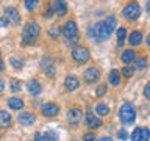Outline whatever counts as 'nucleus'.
Here are the masks:
<instances>
[{"instance_id":"nucleus-11","label":"nucleus","mask_w":150,"mask_h":141,"mask_svg":"<svg viewBox=\"0 0 150 141\" xmlns=\"http://www.w3.org/2000/svg\"><path fill=\"white\" fill-rule=\"evenodd\" d=\"M84 124H86L88 129H98L102 125V119L96 115H92L91 110L86 111V118H84Z\"/></svg>"},{"instance_id":"nucleus-19","label":"nucleus","mask_w":150,"mask_h":141,"mask_svg":"<svg viewBox=\"0 0 150 141\" xmlns=\"http://www.w3.org/2000/svg\"><path fill=\"white\" fill-rule=\"evenodd\" d=\"M134 58H136V52L133 49H127V50L122 52V55H120V60L124 64H130L131 61H134Z\"/></svg>"},{"instance_id":"nucleus-12","label":"nucleus","mask_w":150,"mask_h":141,"mask_svg":"<svg viewBox=\"0 0 150 141\" xmlns=\"http://www.w3.org/2000/svg\"><path fill=\"white\" fill-rule=\"evenodd\" d=\"M17 121H19V124L21 125H31V124H35V121H36V116L33 115L31 111H22L21 115L17 116Z\"/></svg>"},{"instance_id":"nucleus-22","label":"nucleus","mask_w":150,"mask_h":141,"mask_svg":"<svg viewBox=\"0 0 150 141\" xmlns=\"http://www.w3.org/2000/svg\"><path fill=\"white\" fill-rule=\"evenodd\" d=\"M149 66V60L145 58V56H138V58H134V70H144L145 68Z\"/></svg>"},{"instance_id":"nucleus-1","label":"nucleus","mask_w":150,"mask_h":141,"mask_svg":"<svg viewBox=\"0 0 150 141\" xmlns=\"http://www.w3.org/2000/svg\"><path fill=\"white\" fill-rule=\"evenodd\" d=\"M117 25V19L116 16H108L105 21L96 22L94 25H91L88 28V36L89 39L96 41V42H102L106 41L108 38L112 35V30Z\"/></svg>"},{"instance_id":"nucleus-44","label":"nucleus","mask_w":150,"mask_h":141,"mask_svg":"<svg viewBox=\"0 0 150 141\" xmlns=\"http://www.w3.org/2000/svg\"><path fill=\"white\" fill-rule=\"evenodd\" d=\"M0 53H2V50H0Z\"/></svg>"},{"instance_id":"nucleus-17","label":"nucleus","mask_w":150,"mask_h":141,"mask_svg":"<svg viewBox=\"0 0 150 141\" xmlns=\"http://www.w3.org/2000/svg\"><path fill=\"white\" fill-rule=\"evenodd\" d=\"M142 41H144V35H142V31H139V30L131 31V35L128 36V44L133 46V47L139 46Z\"/></svg>"},{"instance_id":"nucleus-32","label":"nucleus","mask_w":150,"mask_h":141,"mask_svg":"<svg viewBox=\"0 0 150 141\" xmlns=\"http://www.w3.org/2000/svg\"><path fill=\"white\" fill-rule=\"evenodd\" d=\"M106 85H100V86H97V89H96V96H98V97H102V96H105L106 94Z\"/></svg>"},{"instance_id":"nucleus-28","label":"nucleus","mask_w":150,"mask_h":141,"mask_svg":"<svg viewBox=\"0 0 150 141\" xmlns=\"http://www.w3.org/2000/svg\"><path fill=\"white\" fill-rule=\"evenodd\" d=\"M9 63H11V66H14L16 69L23 68V60L19 58V56H11V58H9Z\"/></svg>"},{"instance_id":"nucleus-29","label":"nucleus","mask_w":150,"mask_h":141,"mask_svg":"<svg viewBox=\"0 0 150 141\" xmlns=\"http://www.w3.org/2000/svg\"><path fill=\"white\" fill-rule=\"evenodd\" d=\"M134 74V68L133 66H124V69H122V75H124L125 78H131Z\"/></svg>"},{"instance_id":"nucleus-4","label":"nucleus","mask_w":150,"mask_h":141,"mask_svg":"<svg viewBox=\"0 0 150 141\" xmlns=\"http://www.w3.org/2000/svg\"><path fill=\"white\" fill-rule=\"evenodd\" d=\"M119 119L122 124L128 125V124H133L134 119H136V108L133 103L130 102H125L124 105L119 108Z\"/></svg>"},{"instance_id":"nucleus-39","label":"nucleus","mask_w":150,"mask_h":141,"mask_svg":"<svg viewBox=\"0 0 150 141\" xmlns=\"http://www.w3.org/2000/svg\"><path fill=\"white\" fill-rule=\"evenodd\" d=\"M3 89H5V80H3V78H0V93H2Z\"/></svg>"},{"instance_id":"nucleus-9","label":"nucleus","mask_w":150,"mask_h":141,"mask_svg":"<svg viewBox=\"0 0 150 141\" xmlns=\"http://www.w3.org/2000/svg\"><path fill=\"white\" fill-rule=\"evenodd\" d=\"M41 113L45 118H55V116H58V113H59V107L56 105L55 102H47V103L42 105Z\"/></svg>"},{"instance_id":"nucleus-38","label":"nucleus","mask_w":150,"mask_h":141,"mask_svg":"<svg viewBox=\"0 0 150 141\" xmlns=\"http://www.w3.org/2000/svg\"><path fill=\"white\" fill-rule=\"evenodd\" d=\"M145 13L150 16V0H147V3H145Z\"/></svg>"},{"instance_id":"nucleus-41","label":"nucleus","mask_w":150,"mask_h":141,"mask_svg":"<svg viewBox=\"0 0 150 141\" xmlns=\"http://www.w3.org/2000/svg\"><path fill=\"white\" fill-rule=\"evenodd\" d=\"M145 44H147V47H149V49H150V35L147 36V39H145Z\"/></svg>"},{"instance_id":"nucleus-10","label":"nucleus","mask_w":150,"mask_h":141,"mask_svg":"<svg viewBox=\"0 0 150 141\" xmlns=\"http://www.w3.org/2000/svg\"><path fill=\"white\" fill-rule=\"evenodd\" d=\"M3 16L6 17L8 24H13V25H17V24L21 22V14H19V11L16 8H13V6L5 8V14H3Z\"/></svg>"},{"instance_id":"nucleus-24","label":"nucleus","mask_w":150,"mask_h":141,"mask_svg":"<svg viewBox=\"0 0 150 141\" xmlns=\"http://www.w3.org/2000/svg\"><path fill=\"white\" fill-rule=\"evenodd\" d=\"M125 39H127V28L119 27L117 28V46H124Z\"/></svg>"},{"instance_id":"nucleus-23","label":"nucleus","mask_w":150,"mask_h":141,"mask_svg":"<svg viewBox=\"0 0 150 141\" xmlns=\"http://www.w3.org/2000/svg\"><path fill=\"white\" fill-rule=\"evenodd\" d=\"M8 107L11 108V110H21V108H23V100L19 97H9L8 99Z\"/></svg>"},{"instance_id":"nucleus-30","label":"nucleus","mask_w":150,"mask_h":141,"mask_svg":"<svg viewBox=\"0 0 150 141\" xmlns=\"http://www.w3.org/2000/svg\"><path fill=\"white\" fill-rule=\"evenodd\" d=\"M59 35H61V28L58 27V25H53L49 30V36H52L53 39H56V38H59Z\"/></svg>"},{"instance_id":"nucleus-14","label":"nucleus","mask_w":150,"mask_h":141,"mask_svg":"<svg viewBox=\"0 0 150 141\" xmlns=\"http://www.w3.org/2000/svg\"><path fill=\"white\" fill-rule=\"evenodd\" d=\"M67 121L70 125H78L81 121V110L80 108H70L67 111Z\"/></svg>"},{"instance_id":"nucleus-40","label":"nucleus","mask_w":150,"mask_h":141,"mask_svg":"<svg viewBox=\"0 0 150 141\" xmlns=\"http://www.w3.org/2000/svg\"><path fill=\"white\" fill-rule=\"evenodd\" d=\"M97 141H112V138H110V136H103V138L97 140Z\"/></svg>"},{"instance_id":"nucleus-33","label":"nucleus","mask_w":150,"mask_h":141,"mask_svg":"<svg viewBox=\"0 0 150 141\" xmlns=\"http://www.w3.org/2000/svg\"><path fill=\"white\" fill-rule=\"evenodd\" d=\"M83 141H97V135L94 132H88V133H84Z\"/></svg>"},{"instance_id":"nucleus-2","label":"nucleus","mask_w":150,"mask_h":141,"mask_svg":"<svg viewBox=\"0 0 150 141\" xmlns=\"http://www.w3.org/2000/svg\"><path fill=\"white\" fill-rule=\"evenodd\" d=\"M39 35H41V27L38 22H27L25 27L22 30V41L23 44H35V42L39 39Z\"/></svg>"},{"instance_id":"nucleus-16","label":"nucleus","mask_w":150,"mask_h":141,"mask_svg":"<svg viewBox=\"0 0 150 141\" xmlns=\"http://www.w3.org/2000/svg\"><path fill=\"white\" fill-rule=\"evenodd\" d=\"M27 89H28V93H30L31 96H38V94H41L42 86H41V83L38 82L36 78H31V80L27 82Z\"/></svg>"},{"instance_id":"nucleus-36","label":"nucleus","mask_w":150,"mask_h":141,"mask_svg":"<svg viewBox=\"0 0 150 141\" xmlns=\"http://www.w3.org/2000/svg\"><path fill=\"white\" fill-rule=\"evenodd\" d=\"M144 96H145V99H149V100H150V82H147V83H145V86H144Z\"/></svg>"},{"instance_id":"nucleus-20","label":"nucleus","mask_w":150,"mask_h":141,"mask_svg":"<svg viewBox=\"0 0 150 141\" xmlns=\"http://www.w3.org/2000/svg\"><path fill=\"white\" fill-rule=\"evenodd\" d=\"M13 124V118L8 111H0V127L3 129H8Z\"/></svg>"},{"instance_id":"nucleus-3","label":"nucleus","mask_w":150,"mask_h":141,"mask_svg":"<svg viewBox=\"0 0 150 141\" xmlns=\"http://www.w3.org/2000/svg\"><path fill=\"white\" fill-rule=\"evenodd\" d=\"M61 33L66 38V44L74 46L78 41V25L75 24V21H67L61 28Z\"/></svg>"},{"instance_id":"nucleus-18","label":"nucleus","mask_w":150,"mask_h":141,"mask_svg":"<svg viewBox=\"0 0 150 141\" xmlns=\"http://www.w3.org/2000/svg\"><path fill=\"white\" fill-rule=\"evenodd\" d=\"M41 68L45 70V74L49 75V77H53L55 75V66H53V61L50 58H44L41 61Z\"/></svg>"},{"instance_id":"nucleus-34","label":"nucleus","mask_w":150,"mask_h":141,"mask_svg":"<svg viewBox=\"0 0 150 141\" xmlns=\"http://www.w3.org/2000/svg\"><path fill=\"white\" fill-rule=\"evenodd\" d=\"M117 138L125 141L127 138H128V133H127V130H125V129H120L119 132H117Z\"/></svg>"},{"instance_id":"nucleus-6","label":"nucleus","mask_w":150,"mask_h":141,"mask_svg":"<svg viewBox=\"0 0 150 141\" xmlns=\"http://www.w3.org/2000/svg\"><path fill=\"white\" fill-rule=\"evenodd\" d=\"M70 56H72L74 61L83 64V63H88V60L91 58V53H89V49L84 46H74L72 52H70Z\"/></svg>"},{"instance_id":"nucleus-7","label":"nucleus","mask_w":150,"mask_h":141,"mask_svg":"<svg viewBox=\"0 0 150 141\" xmlns=\"http://www.w3.org/2000/svg\"><path fill=\"white\" fill-rule=\"evenodd\" d=\"M100 75H102L100 69L96 68V66H92V68H88V69L83 72V80H84L88 85H92V83H96V82H98V80H100Z\"/></svg>"},{"instance_id":"nucleus-21","label":"nucleus","mask_w":150,"mask_h":141,"mask_svg":"<svg viewBox=\"0 0 150 141\" xmlns=\"http://www.w3.org/2000/svg\"><path fill=\"white\" fill-rule=\"evenodd\" d=\"M108 82H110V85H112V86H119L120 85V72L117 69H112L110 75H108Z\"/></svg>"},{"instance_id":"nucleus-13","label":"nucleus","mask_w":150,"mask_h":141,"mask_svg":"<svg viewBox=\"0 0 150 141\" xmlns=\"http://www.w3.org/2000/svg\"><path fill=\"white\" fill-rule=\"evenodd\" d=\"M50 5H52L53 13L56 16H64L67 13V3H66V0H53Z\"/></svg>"},{"instance_id":"nucleus-15","label":"nucleus","mask_w":150,"mask_h":141,"mask_svg":"<svg viewBox=\"0 0 150 141\" xmlns=\"http://www.w3.org/2000/svg\"><path fill=\"white\" fill-rule=\"evenodd\" d=\"M64 86L67 91H75V89L80 88V80L78 77H75V75H67L64 80Z\"/></svg>"},{"instance_id":"nucleus-42","label":"nucleus","mask_w":150,"mask_h":141,"mask_svg":"<svg viewBox=\"0 0 150 141\" xmlns=\"http://www.w3.org/2000/svg\"><path fill=\"white\" fill-rule=\"evenodd\" d=\"M0 70H3V61H2V58H0Z\"/></svg>"},{"instance_id":"nucleus-31","label":"nucleus","mask_w":150,"mask_h":141,"mask_svg":"<svg viewBox=\"0 0 150 141\" xmlns=\"http://www.w3.org/2000/svg\"><path fill=\"white\" fill-rule=\"evenodd\" d=\"M44 133H45L47 141H58V133H56V132L49 130V132H44Z\"/></svg>"},{"instance_id":"nucleus-8","label":"nucleus","mask_w":150,"mask_h":141,"mask_svg":"<svg viewBox=\"0 0 150 141\" xmlns=\"http://www.w3.org/2000/svg\"><path fill=\"white\" fill-rule=\"evenodd\" d=\"M131 141H150V130L147 127H136L131 133Z\"/></svg>"},{"instance_id":"nucleus-27","label":"nucleus","mask_w":150,"mask_h":141,"mask_svg":"<svg viewBox=\"0 0 150 141\" xmlns=\"http://www.w3.org/2000/svg\"><path fill=\"white\" fill-rule=\"evenodd\" d=\"M9 88H11V91H13V93H21V91H22V83H21V80H17V78H11Z\"/></svg>"},{"instance_id":"nucleus-5","label":"nucleus","mask_w":150,"mask_h":141,"mask_svg":"<svg viewBox=\"0 0 150 141\" xmlns=\"http://www.w3.org/2000/svg\"><path fill=\"white\" fill-rule=\"evenodd\" d=\"M141 16V6L138 3V0H131L122 8V17L128 19V21H136Z\"/></svg>"},{"instance_id":"nucleus-43","label":"nucleus","mask_w":150,"mask_h":141,"mask_svg":"<svg viewBox=\"0 0 150 141\" xmlns=\"http://www.w3.org/2000/svg\"><path fill=\"white\" fill-rule=\"evenodd\" d=\"M0 138H2V130H0Z\"/></svg>"},{"instance_id":"nucleus-35","label":"nucleus","mask_w":150,"mask_h":141,"mask_svg":"<svg viewBox=\"0 0 150 141\" xmlns=\"http://www.w3.org/2000/svg\"><path fill=\"white\" fill-rule=\"evenodd\" d=\"M35 140H36V141H47V138H45V133H44V132H36Z\"/></svg>"},{"instance_id":"nucleus-37","label":"nucleus","mask_w":150,"mask_h":141,"mask_svg":"<svg viewBox=\"0 0 150 141\" xmlns=\"http://www.w3.org/2000/svg\"><path fill=\"white\" fill-rule=\"evenodd\" d=\"M9 25V24H8V21H6V17H5V16H0V27H2V28H6Z\"/></svg>"},{"instance_id":"nucleus-25","label":"nucleus","mask_w":150,"mask_h":141,"mask_svg":"<svg viewBox=\"0 0 150 141\" xmlns=\"http://www.w3.org/2000/svg\"><path fill=\"white\" fill-rule=\"evenodd\" d=\"M96 113H97V116H106V115H110V107L106 103H97Z\"/></svg>"},{"instance_id":"nucleus-26","label":"nucleus","mask_w":150,"mask_h":141,"mask_svg":"<svg viewBox=\"0 0 150 141\" xmlns=\"http://www.w3.org/2000/svg\"><path fill=\"white\" fill-rule=\"evenodd\" d=\"M23 5H25V9L27 11H35L39 5V0H23Z\"/></svg>"}]
</instances>
